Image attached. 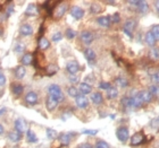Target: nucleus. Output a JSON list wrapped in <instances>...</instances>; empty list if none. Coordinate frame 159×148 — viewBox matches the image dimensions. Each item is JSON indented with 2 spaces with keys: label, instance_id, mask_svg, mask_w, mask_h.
I'll return each instance as SVG.
<instances>
[{
  "label": "nucleus",
  "instance_id": "obj_50",
  "mask_svg": "<svg viewBox=\"0 0 159 148\" xmlns=\"http://www.w3.org/2000/svg\"><path fill=\"white\" fill-rule=\"evenodd\" d=\"M7 112V108L5 106H0V115H4Z\"/></svg>",
  "mask_w": 159,
  "mask_h": 148
},
{
  "label": "nucleus",
  "instance_id": "obj_49",
  "mask_svg": "<svg viewBox=\"0 0 159 148\" xmlns=\"http://www.w3.org/2000/svg\"><path fill=\"white\" fill-rule=\"evenodd\" d=\"M77 148H93V146L89 144V142H83V144H81Z\"/></svg>",
  "mask_w": 159,
  "mask_h": 148
},
{
  "label": "nucleus",
  "instance_id": "obj_37",
  "mask_svg": "<svg viewBox=\"0 0 159 148\" xmlns=\"http://www.w3.org/2000/svg\"><path fill=\"white\" fill-rule=\"evenodd\" d=\"M47 137H48V139H50V140H53V139H56L57 137H58V133H57L56 130H53V129H50V128H48L47 129Z\"/></svg>",
  "mask_w": 159,
  "mask_h": 148
},
{
  "label": "nucleus",
  "instance_id": "obj_17",
  "mask_svg": "<svg viewBox=\"0 0 159 148\" xmlns=\"http://www.w3.org/2000/svg\"><path fill=\"white\" fill-rule=\"evenodd\" d=\"M19 34L22 36H30L33 34V27L30 24H23L19 29Z\"/></svg>",
  "mask_w": 159,
  "mask_h": 148
},
{
  "label": "nucleus",
  "instance_id": "obj_34",
  "mask_svg": "<svg viewBox=\"0 0 159 148\" xmlns=\"http://www.w3.org/2000/svg\"><path fill=\"white\" fill-rule=\"evenodd\" d=\"M45 71H47V75H48V76H52V75H55L57 71H58V67H57L56 64L51 63V64H49V66L45 68Z\"/></svg>",
  "mask_w": 159,
  "mask_h": 148
},
{
  "label": "nucleus",
  "instance_id": "obj_33",
  "mask_svg": "<svg viewBox=\"0 0 159 148\" xmlns=\"http://www.w3.org/2000/svg\"><path fill=\"white\" fill-rule=\"evenodd\" d=\"M67 94L71 97H74V98H76V97L80 95L79 88H76L75 86H69V87L67 88Z\"/></svg>",
  "mask_w": 159,
  "mask_h": 148
},
{
  "label": "nucleus",
  "instance_id": "obj_46",
  "mask_svg": "<svg viewBox=\"0 0 159 148\" xmlns=\"http://www.w3.org/2000/svg\"><path fill=\"white\" fill-rule=\"evenodd\" d=\"M150 77H151L153 83H156V85H159V70L156 74H153L152 76H150Z\"/></svg>",
  "mask_w": 159,
  "mask_h": 148
},
{
  "label": "nucleus",
  "instance_id": "obj_24",
  "mask_svg": "<svg viewBox=\"0 0 159 148\" xmlns=\"http://www.w3.org/2000/svg\"><path fill=\"white\" fill-rule=\"evenodd\" d=\"M21 62H22L23 66H28V64H31V63L33 62V54L30 53V52L25 53L22 57V59H21Z\"/></svg>",
  "mask_w": 159,
  "mask_h": 148
},
{
  "label": "nucleus",
  "instance_id": "obj_27",
  "mask_svg": "<svg viewBox=\"0 0 159 148\" xmlns=\"http://www.w3.org/2000/svg\"><path fill=\"white\" fill-rule=\"evenodd\" d=\"M149 57L152 59L153 61H158L159 60V48L158 46H153L149 51Z\"/></svg>",
  "mask_w": 159,
  "mask_h": 148
},
{
  "label": "nucleus",
  "instance_id": "obj_5",
  "mask_svg": "<svg viewBox=\"0 0 159 148\" xmlns=\"http://www.w3.org/2000/svg\"><path fill=\"white\" fill-rule=\"evenodd\" d=\"M67 7H68L67 2L58 4V6H56L55 9H53V17L57 18V19H60L66 14V12H67Z\"/></svg>",
  "mask_w": 159,
  "mask_h": 148
},
{
  "label": "nucleus",
  "instance_id": "obj_8",
  "mask_svg": "<svg viewBox=\"0 0 159 148\" xmlns=\"http://www.w3.org/2000/svg\"><path fill=\"white\" fill-rule=\"evenodd\" d=\"M80 37H81V41L84 44H86V45H90L91 43L93 42V40H94V35L90 31H83V32H81Z\"/></svg>",
  "mask_w": 159,
  "mask_h": 148
},
{
  "label": "nucleus",
  "instance_id": "obj_2",
  "mask_svg": "<svg viewBox=\"0 0 159 148\" xmlns=\"http://www.w3.org/2000/svg\"><path fill=\"white\" fill-rule=\"evenodd\" d=\"M135 27H136V21L135 19H133V18H131V19H127V21L125 22L124 26H123V32H124L129 37H132Z\"/></svg>",
  "mask_w": 159,
  "mask_h": 148
},
{
  "label": "nucleus",
  "instance_id": "obj_54",
  "mask_svg": "<svg viewBox=\"0 0 159 148\" xmlns=\"http://www.w3.org/2000/svg\"><path fill=\"white\" fill-rule=\"evenodd\" d=\"M1 35H2V29L0 27V36H1Z\"/></svg>",
  "mask_w": 159,
  "mask_h": 148
},
{
  "label": "nucleus",
  "instance_id": "obj_1",
  "mask_svg": "<svg viewBox=\"0 0 159 148\" xmlns=\"http://www.w3.org/2000/svg\"><path fill=\"white\" fill-rule=\"evenodd\" d=\"M47 92H48V95L51 97H53L55 100H57L58 103H62L65 101V95H64V93H62L60 86L56 85V84H51V85L48 86Z\"/></svg>",
  "mask_w": 159,
  "mask_h": 148
},
{
  "label": "nucleus",
  "instance_id": "obj_19",
  "mask_svg": "<svg viewBox=\"0 0 159 148\" xmlns=\"http://www.w3.org/2000/svg\"><path fill=\"white\" fill-rule=\"evenodd\" d=\"M97 22L101 27H105V29H108L110 26V24H111L110 16H100V17L97 18Z\"/></svg>",
  "mask_w": 159,
  "mask_h": 148
},
{
  "label": "nucleus",
  "instance_id": "obj_30",
  "mask_svg": "<svg viewBox=\"0 0 159 148\" xmlns=\"http://www.w3.org/2000/svg\"><path fill=\"white\" fill-rule=\"evenodd\" d=\"M115 84H116V86L120 87V88H125V87L129 86V80L123 78V77H117L115 79Z\"/></svg>",
  "mask_w": 159,
  "mask_h": 148
},
{
  "label": "nucleus",
  "instance_id": "obj_38",
  "mask_svg": "<svg viewBox=\"0 0 159 148\" xmlns=\"http://www.w3.org/2000/svg\"><path fill=\"white\" fill-rule=\"evenodd\" d=\"M65 36L67 37L68 40H73L74 37L76 36V32L73 29H67L65 31Z\"/></svg>",
  "mask_w": 159,
  "mask_h": 148
},
{
  "label": "nucleus",
  "instance_id": "obj_23",
  "mask_svg": "<svg viewBox=\"0 0 159 148\" xmlns=\"http://www.w3.org/2000/svg\"><path fill=\"white\" fill-rule=\"evenodd\" d=\"M144 42H146V44H147L148 46L153 48L157 41H156V39L153 37V35L151 34V32H148L147 34H146V36H144Z\"/></svg>",
  "mask_w": 159,
  "mask_h": 148
},
{
  "label": "nucleus",
  "instance_id": "obj_29",
  "mask_svg": "<svg viewBox=\"0 0 159 148\" xmlns=\"http://www.w3.org/2000/svg\"><path fill=\"white\" fill-rule=\"evenodd\" d=\"M49 48H50V42H49L48 39H45V37L39 39V49H41V50H47Z\"/></svg>",
  "mask_w": 159,
  "mask_h": 148
},
{
  "label": "nucleus",
  "instance_id": "obj_9",
  "mask_svg": "<svg viewBox=\"0 0 159 148\" xmlns=\"http://www.w3.org/2000/svg\"><path fill=\"white\" fill-rule=\"evenodd\" d=\"M75 103H76V105H77V108H82V110H84L89 106V100H88V97L85 96V95H82V94H80L79 96L75 98Z\"/></svg>",
  "mask_w": 159,
  "mask_h": 148
},
{
  "label": "nucleus",
  "instance_id": "obj_11",
  "mask_svg": "<svg viewBox=\"0 0 159 148\" xmlns=\"http://www.w3.org/2000/svg\"><path fill=\"white\" fill-rule=\"evenodd\" d=\"M137 96L141 98V101L143 102V104L146 103H151L153 100V96L151 95V93L147 89H143V91H140L137 93Z\"/></svg>",
  "mask_w": 159,
  "mask_h": 148
},
{
  "label": "nucleus",
  "instance_id": "obj_47",
  "mask_svg": "<svg viewBox=\"0 0 159 148\" xmlns=\"http://www.w3.org/2000/svg\"><path fill=\"white\" fill-rule=\"evenodd\" d=\"M82 133L89 135V136H96L97 133H98V130H88V129H85V130L82 131Z\"/></svg>",
  "mask_w": 159,
  "mask_h": 148
},
{
  "label": "nucleus",
  "instance_id": "obj_28",
  "mask_svg": "<svg viewBox=\"0 0 159 148\" xmlns=\"http://www.w3.org/2000/svg\"><path fill=\"white\" fill-rule=\"evenodd\" d=\"M117 96H118V89L116 87L111 86L107 91V98L108 100H115Z\"/></svg>",
  "mask_w": 159,
  "mask_h": 148
},
{
  "label": "nucleus",
  "instance_id": "obj_18",
  "mask_svg": "<svg viewBox=\"0 0 159 148\" xmlns=\"http://www.w3.org/2000/svg\"><path fill=\"white\" fill-rule=\"evenodd\" d=\"M120 104L127 108H134V100L133 96H124L120 100Z\"/></svg>",
  "mask_w": 159,
  "mask_h": 148
},
{
  "label": "nucleus",
  "instance_id": "obj_39",
  "mask_svg": "<svg viewBox=\"0 0 159 148\" xmlns=\"http://www.w3.org/2000/svg\"><path fill=\"white\" fill-rule=\"evenodd\" d=\"M150 32L153 35V37L156 39V41H159V25H153Z\"/></svg>",
  "mask_w": 159,
  "mask_h": 148
},
{
  "label": "nucleus",
  "instance_id": "obj_43",
  "mask_svg": "<svg viewBox=\"0 0 159 148\" xmlns=\"http://www.w3.org/2000/svg\"><path fill=\"white\" fill-rule=\"evenodd\" d=\"M110 21H111V23L114 24H117L120 22V15H119L118 12H115L113 16L110 17Z\"/></svg>",
  "mask_w": 159,
  "mask_h": 148
},
{
  "label": "nucleus",
  "instance_id": "obj_7",
  "mask_svg": "<svg viewBox=\"0 0 159 148\" xmlns=\"http://www.w3.org/2000/svg\"><path fill=\"white\" fill-rule=\"evenodd\" d=\"M80 63L76 60H72V61H68L66 64V70L69 75H76L80 71Z\"/></svg>",
  "mask_w": 159,
  "mask_h": 148
},
{
  "label": "nucleus",
  "instance_id": "obj_44",
  "mask_svg": "<svg viewBox=\"0 0 159 148\" xmlns=\"http://www.w3.org/2000/svg\"><path fill=\"white\" fill-rule=\"evenodd\" d=\"M62 34L60 32H57L55 34L52 35V37H51V40L53 41V42H59V41H62Z\"/></svg>",
  "mask_w": 159,
  "mask_h": 148
},
{
  "label": "nucleus",
  "instance_id": "obj_36",
  "mask_svg": "<svg viewBox=\"0 0 159 148\" xmlns=\"http://www.w3.org/2000/svg\"><path fill=\"white\" fill-rule=\"evenodd\" d=\"M14 51H15V53H17V54L23 53V52L25 51V45H24V43H22V42L16 43V45L14 48Z\"/></svg>",
  "mask_w": 159,
  "mask_h": 148
},
{
  "label": "nucleus",
  "instance_id": "obj_55",
  "mask_svg": "<svg viewBox=\"0 0 159 148\" xmlns=\"http://www.w3.org/2000/svg\"><path fill=\"white\" fill-rule=\"evenodd\" d=\"M0 12H1V6H0Z\"/></svg>",
  "mask_w": 159,
  "mask_h": 148
},
{
  "label": "nucleus",
  "instance_id": "obj_31",
  "mask_svg": "<svg viewBox=\"0 0 159 148\" xmlns=\"http://www.w3.org/2000/svg\"><path fill=\"white\" fill-rule=\"evenodd\" d=\"M8 138H9V140H10L11 142H17L21 140L22 135H19L17 131H10V132L8 133Z\"/></svg>",
  "mask_w": 159,
  "mask_h": 148
},
{
  "label": "nucleus",
  "instance_id": "obj_22",
  "mask_svg": "<svg viewBox=\"0 0 159 148\" xmlns=\"http://www.w3.org/2000/svg\"><path fill=\"white\" fill-rule=\"evenodd\" d=\"M23 92H24V87H23L21 84L15 83V84H13V85H11V93H13V94H14L16 97L21 96Z\"/></svg>",
  "mask_w": 159,
  "mask_h": 148
},
{
  "label": "nucleus",
  "instance_id": "obj_14",
  "mask_svg": "<svg viewBox=\"0 0 159 148\" xmlns=\"http://www.w3.org/2000/svg\"><path fill=\"white\" fill-rule=\"evenodd\" d=\"M15 131H17L19 135H22L24 133L25 131H26V127H25V122H24V120L21 119V118H18V119L15 120Z\"/></svg>",
  "mask_w": 159,
  "mask_h": 148
},
{
  "label": "nucleus",
  "instance_id": "obj_52",
  "mask_svg": "<svg viewBox=\"0 0 159 148\" xmlns=\"http://www.w3.org/2000/svg\"><path fill=\"white\" fill-rule=\"evenodd\" d=\"M2 133H4V127L0 123V135H2Z\"/></svg>",
  "mask_w": 159,
  "mask_h": 148
},
{
  "label": "nucleus",
  "instance_id": "obj_16",
  "mask_svg": "<svg viewBox=\"0 0 159 148\" xmlns=\"http://www.w3.org/2000/svg\"><path fill=\"white\" fill-rule=\"evenodd\" d=\"M83 53H84L85 59H86V60H88V61H89L90 63H94V62H96L97 54H96V52L93 51L92 49L88 48V49H85Z\"/></svg>",
  "mask_w": 159,
  "mask_h": 148
},
{
  "label": "nucleus",
  "instance_id": "obj_45",
  "mask_svg": "<svg viewBox=\"0 0 159 148\" xmlns=\"http://www.w3.org/2000/svg\"><path fill=\"white\" fill-rule=\"evenodd\" d=\"M68 79H69V81H71L72 84H77V83H79V77H77L76 75H69V76H68Z\"/></svg>",
  "mask_w": 159,
  "mask_h": 148
},
{
  "label": "nucleus",
  "instance_id": "obj_10",
  "mask_svg": "<svg viewBox=\"0 0 159 148\" xmlns=\"http://www.w3.org/2000/svg\"><path fill=\"white\" fill-rule=\"evenodd\" d=\"M25 102L27 103L28 105H35L39 102V96L35 92H27L25 95Z\"/></svg>",
  "mask_w": 159,
  "mask_h": 148
},
{
  "label": "nucleus",
  "instance_id": "obj_35",
  "mask_svg": "<svg viewBox=\"0 0 159 148\" xmlns=\"http://www.w3.org/2000/svg\"><path fill=\"white\" fill-rule=\"evenodd\" d=\"M149 92L151 93V95L156 98H159V85H151L149 86Z\"/></svg>",
  "mask_w": 159,
  "mask_h": 148
},
{
  "label": "nucleus",
  "instance_id": "obj_20",
  "mask_svg": "<svg viewBox=\"0 0 159 148\" xmlns=\"http://www.w3.org/2000/svg\"><path fill=\"white\" fill-rule=\"evenodd\" d=\"M91 101L93 102V104L96 105H100L103 103V96L100 92H94L91 94Z\"/></svg>",
  "mask_w": 159,
  "mask_h": 148
},
{
  "label": "nucleus",
  "instance_id": "obj_40",
  "mask_svg": "<svg viewBox=\"0 0 159 148\" xmlns=\"http://www.w3.org/2000/svg\"><path fill=\"white\" fill-rule=\"evenodd\" d=\"M102 10V8L100 5H98V4H93V5H91L90 7V12L92 14H99V12Z\"/></svg>",
  "mask_w": 159,
  "mask_h": 148
},
{
  "label": "nucleus",
  "instance_id": "obj_15",
  "mask_svg": "<svg viewBox=\"0 0 159 148\" xmlns=\"http://www.w3.org/2000/svg\"><path fill=\"white\" fill-rule=\"evenodd\" d=\"M149 10V5L147 4V1L144 0H140L137 2V7H136V12H139L140 15H146Z\"/></svg>",
  "mask_w": 159,
  "mask_h": 148
},
{
  "label": "nucleus",
  "instance_id": "obj_41",
  "mask_svg": "<svg viewBox=\"0 0 159 148\" xmlns=\"http://www.w3.org/2000/svg\"><path fill=\"white\" fill-rule=\"evenodd\" d=\"M94 148H110V145L105 140H98L96 142V147Z\"/></svg>",
  "mask_w": 159,
  "mask_h": 148
},
{
  "label": "nucleus",
  "instance_id": "obj_32",
  "mask_svg": "<svg viewBox=\"0 0 159 148\" xmlns=\"http://www.w3.org/2000/svg\"><path fill=\"white\" fill-rule=\"evenodd\" d=\"M26 140H27L28 142H31V144H33V142L38 141V137H36V135L34 133L33 131L28 129V130L26 131Z\"/></svg>",
  "mask_w": 159,
  "mask_h": 148
},
{
  "label": "nucleus",
  "instance_id": "obj_6",
  "mask_svg": "<svg viewBox=\"0 0 159 148\" xmlns=\"http://www.w3.org/2000/svg\"><path fill=\"white\" fill-rule=\"evenodd\" d=\"M75 136H76L75 132H62L58 136V139H59V141L62 146H68Z\"/></svg>",
  "mask_w": 159,
  "mask_h": 148
},
{
  "label": "nucleus",
  "instance_id": "obj_42",
  "mask_svg": "<svg viewBox=\"0 0 159 148\" xmlns=\"http://www.w3.org/2000/svg\"><path fill=\"white\" fill-rule=\"evenodd\" d=\"M110 87H111V84H110V83H108V81H101V83L99 84V88H100V89L108 91Z\"/></svg>",
  "mask_w": 159,
  "mask_h": 148
},
{
  "label": "nucleus",
  "instance_id": "obj_3",
  "mask_svg": "<svg viewBox=\"0 0 159 148\" xmlns=\"http://www.w3.org/2000/svg\"><path fill=\"white\" fill-rule=\"evenodd\" d=\"M146 136H144V133L140 131V132H136L134 133L133 136L131 137V141H130V145L131 146H133V147H135V146H140V145H143L144 142H146Z\"/></svg>",
  "mask_w": 159,
  "mask_h": 148
},
{
  "label": "nucleus",
  "instance_id": "obj_26",
  "mask_svg": "<svg viewBox=\"0 0 159 148\" xmlns=\"http://www.w3.org/2000/svg\"><path fill=\"white\" fill-rule=\"evenodd\" d=\"M25 14H26L27 16H36V15L39 14L38 6H35V5H33V4L28 5L27 8H26V12H25Z\"/></svg>",
  "mask_w": 159,
  "mask_h": 148
},
{
  "label": "nucleus",
  "instance_id": "obj_25",
  "mask_svg": "<svg viewBox=\"0 0 159 148\" xmlns=\"http://www.w3.org/2000/svg\"><path fill=\"white\" fill-rule=\"evenodd\" d=\"M15 77H16L17 79H22L25 77V75H26V69L24 66H18L16 69H15Z\"/></svg>",
  "mask_w": 159,
  "mask_h": 148
},
{
  "label": "nucleus",
  "instance_id": "obj_51",
  "mask_svg": "<svg viewBox=\"0 0 159 148\" xmlns=\"http://www.w3.org/2000/svg\"><path fill=\"white\" fill-rule=\"evenodd\" d=\"M153 4H155V7H156V12L159 14V1H155Z\"/></svg>",
  "mask_w": 159,
  "mask_h": 148
},
{
  "label": "nucleus",
  "instance_id": "obj_13",
  "mask_svg": "<svg viewBox=\"0 0 159 148\" xmlns=\"http://www.w3.org/2000/svg\"><path fill=\"white\" fill-rule=\"evenodd\" d=\"M58 104H59L58 101L51 96H48L47 97V100H45V108H47V110H48L49 112L55 111L57 108V106H58Z\"/></svg>",
  "mask_w": 159,
  "mask_h": 148
},
{
  "label": "nucleus",
  "instance_id": "obj_4",
  "mask_svg": "<svg viewBox=\"0 0 159 148\" xmlns=\"http://www.w3.org/2000/svg\"><path fill=\"white\" fill-rule=\"evenodd\" d=\"M116 137H117V139H118L120 142H125L129 140V138H130V131H129V128H126V127H119L118 129L116 130Z\"/></svg>",
  "mask_w": 159,
  "mask_h": 148
},
{
  "label": "nucleus",
  "instance_id": "obj_12",
  "mask_svg": "<svg viewBox=\"0 0 159 148\" xmlns=\"http://www.w3.org/2000/svg\"><path fill=\"white\" fill-rule=\"evenodd\" d=\"M71 16L75 19H82L83 16H84V10L79 6H74L71 8Z\"/></svg>",
  "mask_w": 159,
  "mask_h": 148
},
{
  "label": "nucleus",
  "instance_id": "obj_48",
  "mask_svg": "<svg viewBox=\"0 0 159 148\" xmlns=\"http://www.w3.org/2000/svg\"><path fill=\"white\" fill-rule=\"evenodd\" d=\"M6 77H5V75L2 74V73H0V87H2V86H5L6 85Z\"/></svg>",
  "mask_w": 159,
  "mask_h": 148
},
{
  "label": "nucleus",
  "instance_id": "obj_21",
  "mask_svg": "<svg viewBox=\"0 0 159 148\" xmlns=\"http://www.w3.org/2000/svg\"><path fill=\"white\" fill-rule=\"evenodd\" d=\"M79 91L80 94L82 95H88V94H91L92 93V86L86 84V83H81L79 86Z\"/></svg>",
  "mask_w": 159,
  "mask_h": 148
},
{
  "label": "nucleus",
  "instance_id": "obj_53",
  "mask_svg": "<svg viewBox=\"0 0 159 148\" xmlns=\"http://www.w3.org/2000/svg\"><path fill=\"white\" fill-rule=\"evenodd\" d=\"M107 4H109V5H115L116 2H115V1H108Z\"/></svg>",
  "mask_w": 159,
  "mask_h": 148
}]
</instances>
